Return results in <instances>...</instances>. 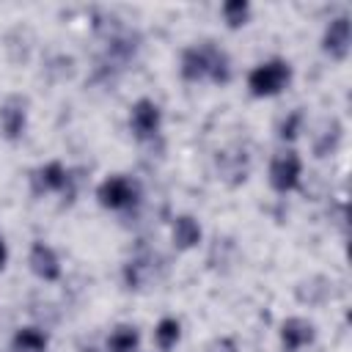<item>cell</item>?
<instances>
[{
  "label": "cell",
  "instance_id": "cell-6",
  "mask_svg": "<svg viewBox=\"0 0 352 352\" xmlns=\"http://www.w3.org/2000/svg\"><path fill=\"white\" fill-rule=\"evenodd\" d=\"M349 41H352V30H349V16H336L327 30H324V38H322V50L336 58V60H344L349 55Z\"/></svg>",
  "mask_w": 352,
  "mask_h": 352
},
{
  "label": "cell",
  "instance_id": "cell-19",
  "mask_svg": "<svg viewBox=\"0 0 352 352\" xmlns=\"http://www.w3.org/2000/svg\"><path fill=\"white\" fill-rule=\"evenodd\" d=\"M6 261H8V250H6V242H3V236H0V272H3Z\"/></svg>",
  "mask_w": 352,
  "mask_h": 352
},
{
  "label": "cell",
  "instance_id": "cell-16",
  "mask_svg": "<svg viewBox=\"0 0 352 352\" xmlns=\"http://www.w3.org/2000/svg\"><path fill=\"white\" fill-rule=\"evenodd\" d=\"M179 333H182L179 322H176V319H170V316H165V319L157 324V330H154V338H157L160 349H170V346L179 341Z\"/></svg>",
  "mask_w": 352,
  "mask_h": 352
},
{
  "label": "cell",
  "instance_id": "cell-14",
  "mask_svg": "<svg viewBox=\"0 0 352 352\" xmlns=\"http://www.w3.org/2000/svg\"><path fill=\"white\" fill-rule=\"evenodd\" d=\"M338 140H341V124H338L336 118L324 121V129H322V135L314 140V151H316V157H327L330 151H336Z\"/></svg>",
  "mask_w": 352,
  "mask_h": 352
},
{
  "label": "cell",
  "instance_id": "cell-7",
  "mask_svg": "<svg viewBox=\"0 0 352 352\" xmlns=\"http://www.w3.org/2000/svg\"><path fill=\"white\" fill-rule=\"evenodd\" d=\"M314 338H316V327L302 316H292V319H286L280 324V346H283V352H297V349L314 344Z\"/></svg>",
  "mask_w": 352,
  "mask_h": 352
},
{
  "label": "cell",
  "instance_id": "cell-18",
  "mask_svg": "<svg viewBox=\"0 0 352 352\" xmlns=\"http://www.w3.org/2000/svg\"><path fill=\"white\" fill-rule=\"evenodd\" d=\"M212 352H236V346H234V341H231V338H223Z\"/></svg>",
  "mask_w": 352,
  "mask_h": 352
},
{
  "label": "cell",
  "instance_id": "cell-9",
  "mask_svg": "<svg viewBox=\"0 0 352 352\" xmlns=\"http://www.w3.org/2000/svg\"><path fill=\"white\" fill-rule=\"evenodd\" d=\"M30 182H33V192L41 195V192H52V190H66L69 173H66V168L60 162H47V165L33 170Z\"/></svg>",
  "mask_w": 352,
  "mask_h": 352
},
{
  "label": "cell",
  "instance_id": "cell-17",
  "mask_svg": "<svg viewBox=\"0 0 352 352\" xmlns=\"http://www.w3.org/2000/svg\"><path fill=\"white\" fill-rule=\"evenodd\" d=\"M300 124H302V113H300V110H294V113L280 124V132H278V135H280L283 140H294V138H297Z\"/></svg>",
  "mask_w": 352,
  "mask_h": 352
},
{
  "label": "cell",
  "instance_id": "cell-12",
  "mask_svg": "<svg viewBox=\"0 0 352 352\" xmlns=\"http://www.w3.org/2000/svg\"><path fill=\"white\" fill-rule=\"evenodd\" d=\"M140 333L132 324H118L107 338V352H138Z\"/></svg>",
  "mask_w": 352,
  "mask_h": 352
},
{
  "label": "cell",
  "instance_id": "cell-2",
  "mask_svg": "<svg viewBox=\"0 0 352 352\" xmlns=\"http://www.w3.org/2000/svg\"><path fill=\"white\" fill-rule=\"evenodd\" d=\"M289 80H292V66L286 60H267L248 74V88L253 96H275L289 85Z\"/></svg>",
  "mask_w": 352,
  "mask_h": 352
},
{
  "label": "cell",
  "instance_id": "cell-10",
  "mask_svg": "<svg viewBox=\"0 0 352 352\" xmlns=\"http://www.w3.org/2000/svg\"><path fill=\"white\" fill-rule=\"evenodd\" d=\"M30 270L41 278V280H58L60 278V264H58V256L50 245L44 242H33L30 248Z\"/></svg>",
  "mask_w": 352,
  "mask_h": 352
},
{
  "label": "cell",
  "instance_id": "cell-1",
  "mask_svg": "<svg viewBox=\"0 0 352 352\" xmlns=\"http://www.w3.org/2000/svg\"><path fill=\"white\" fill-rule=\"evenodd\" d=\"M182 77L187 82H198L204 77L226 85L231 80V60L223 50H217L212 41H204L198 47H187L182 52Z\"/></svg>",
  "mask_w": 352,
  "mask_h": 352
},
{
  "label": "cell",
  "instance_id": "cell-11",
  "mask_svg": "<svg viewBox=\"0 0 352 352\" xmlns=\"http://www.w3.org/2000/svg\"><path fill=\"white\" fill-rule=\"evenodd\" d=\"M198 242H201V226H198V220L190 217V214H179L173 220V245L179 250H190Z\"/></svg>",
  "mask_w": 352,
  "mask_h": 352
},
{
  "label": "cell",
  "instance_id": "cell-4",
  "mask_svg": "<svg viewBox=\"0 0 352 352\" xmlns=\"http://www.w3.org/2000/svg\"><path fill=\"white\" fill-rule=\"evenodd\" d=\"M160 124H162V113L160 107L151 102V99H138L132 104V113H129V129L138 140H148L160 132Z\"/></svg>",
  "mask_w": 352,
  "mask_h": 352
},
{
  "label": "cell",
  "instance_id": "cell-8",
  "mask_svg": "<svg viewBox=\"0 0 352 352\" xmlns=\"http://www.w3.org/2000/svg\"><path fill=\"white\" fill-rule=\"evenodd\" d=\"M25 121H28V102L22 96H8L0 107V129L8 140L22 138L25 132Z\"/></svg>",
  "mask_w": 352,
  "mask_h": 352
},
{
  "label": "cell",
  "instance_id": "cell-5",
  "mask_svg": "<svg viewBox=\"0 0 352 352\" xmlns=\"http://www.w3.org/2000/svg\"><path fill=\"white\" fill-rule=\"evenodd\" d=\"M135 195H138V187L126 176H110L96 187V198L104 209H124L135 204Z\"/></svg>",
  "mask_w": 352,
  "mask_h": 352
},
{
  "label": "cell",
  "instance_id": "cell-3",
  "mask_svg": "<svg viewBox=\"0 0 352 352\" xmlns=\"http://www.w3.org/2000/svg\"><path fill=\"white\" fill-rule=\"evenodd\" d=\"M300 173H302V162L297 157V151H278L270 162V184L278 192H289L300 184Z\"/></svg>",
  "mask_w": 352,
  "mask_h": 352
},
{
  "label": "cell",
  "instance_id": "cell-13",
  "mask_svg": "<svg viewBox=\"0 0 352 352\" xmlns=\"http://www.w3.org/2000/svg\"><path fill=\"white\" fill-rule=\"evenodd\" d=\"M47 341H50L47 333H41L38 327H22V330H16L11 346H14V352H44Z\"/></svg>",
  "mask_w": 352,
  "mask_h": 352
},
{
  "label": "cell",
  "instance_id": "cell-15",
  "mask_svg": "<svg viewBox=\"0 0 352 352\" xmlns=\"http://www.w3.org/2000/svg\"><path fill=\"white\" fill-rule=\"evenodd\" d=\"M223 16H226L228 28H242L250 16V6L245 0H228V3H223Z\"/></svg>",
  "mask_w": 352,
  "mask_h": 352
}]
</instances>
